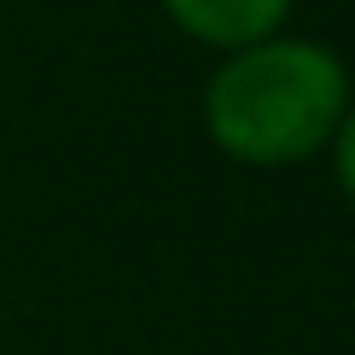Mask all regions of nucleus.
<instances>
[{
  "label": "nucleus",
  "mask_w": 355,
  "mask_h": 355,
  "mask_svg": "<svg viewBox=\"0 0 355 355\" xmlns=\"http://www.w3.org/2000/svg\"><path fill=\"white\" fill-rule=\"evenodd\" d=\"M333 172H338V183H344V194L355 200V94H349V105H344V116H338V133H333Z\"/></svg>",
  "instance_id": "obj_3"
},
{
  "label": "nucleus",
  "mask_w": 355,
  "mask_h": 355,
  "mask_svg": "<svg viewBox=\"0 0 355 355\" xmlns=\"http://www.w3.org/2000/svg\"><path fill=\"white\" fill-rule=\"evenodd\" d=\"M161 6L189 39L211 44L222 55L283 33V22L294 11V0H161Z\"/></svg>",
  "instance_id": "obj_2"
},
{
  "label": "nucleus",
  "mask_w": 355,
  "mask_h": 355,
  "mask_svg": "<svg viewBox=\"0 0 355 355\" xmlns=\"http://www.w3.org/2000/svg\"><path fill=\"white\" fill-rule=\"evenodd\" d=\"M349 105L344 61L300 33L227 50L205 83V133L244 166H294L333 144Z\"/></svg>",
  "instance_id": "obj_1"
}]
</instances>
